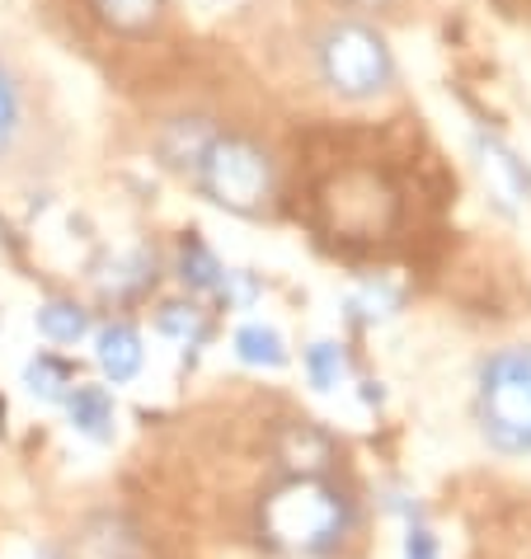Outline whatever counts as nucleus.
Listing matches in <instances>:
<instances>
[{
    "label": "nucleus",
    "mask_w": 531,
    "mask_h": 559,
    "mask_svg": "<svg viewBox=\"0 0 531 559\" xmlns=\"http://www.w3.org/2000/svg\"><path fill=\"white\" fill-rule=\"evenodd\" d=\"M263 532L273 536V546H283L292 555H324L349 532V503L324 479L302 475L269 493V503H263Z\"/></svg>",
    "instance_id": "nucleus-1"
},
{
    "label": "nucleus",
    "mask_w": 531,
    "mask_h": 559,
    "mask_svg": "<svg viewBox=\"0 0 531 559\" xmlns=\"http://www.w3.org/2000/svg\"><path fill=\"white\" fill-rule=\"evenodd\" d=\"M480 424L498 452H531V348H504L480 367Z\"/></svg>",
    "instance_id": "nucleus-2"
},
{
    "label": "nucleus",
    "mask_w": 531,
    "mask_h": 559,
    "mask_svg": "<svg viewBox=\"0 0 531 559\" xmlns=\"http://www.w3.org/2000/svg\"><path fill=\"white\" fill-rule=\"evenodd\" d=\"M193 169H198L202 193L231 212H255L273 189L269 155L255 142H245V136H212Z\"/></svg>",
    "instance_id": "nucleus-3"
},
{
    "label": "nucleus",
    "mask_w": 531,
    "mask_h": 559,
    "mask_svg": "<svg viewBox=\"0 0 531 559\" xmlns=\"http://www.w3.org/2000/svg\"><path fill=\"white\" fill-rule=\"evenodd\" d=\"M320 212L334 236L371 240L396 226V193L371 169H343L320 189Z\"/></svg>",
    "instance_id": "nucleus-4"
},
{
    "label": "nucleus",
    "mask_w": 531,
    "mask_h": 559,
    "mask_svg": "<svg viewBox=\"0 0 531 559\" xmlns=\"http://www.w3.org/2000/svg\"><path fill=\"white\" fill-rule=\"evenodd\" d=\"M320 71L339 95L367 99L390 85V52L367 24H334L320 38Z\"/></svg>",
    "instance_id": "nucleus-5"
},
{
    "label": "nucleus",
    "mask_w": 531,
    "mask_h": 559,
    "mask_svg": "<svg viewBox=\"0 0 531 559\" xmlns=\"http://www.w3.org/2000/svg\"><path fill=\"white\" fill-rule=\"evenodd\" d=\"M67 418L75 432H85V438L95 442H108L114 438V424H118V409H114V395L104 391V385H71L67 395Z\"/></svg>",
    "instance_id": "nucleus-6"
},
{
    "label": "nucleus",
    "mask_w": 531,
    "mask_h": 559,
    "mask_svg": "<svg viewBox=\"0 0 531 559\" xmlns=\"http://www.w3.org/2000/svg\"><path fill=\"white\" fill-rule=\"evenodd\" d=\"M95 357H99L108 381H132L137 371H142V334H137L132 324H104Z\"/></svg>",
    "instance_id": "nucleus-7"
},
{
    "label": "nucleus",
    "mask_w": 531,
    "mask_h": 559,
    "mask_svg": "<svg viewBox=\"0 0 531 559\" xmlns=\"http://www.w3.org/2000/svg\"><path fill=\"white\" fill-rule=\"evenodd\" d=\"M236 357L249 367H283L287 344H283L278 330H269V324H240L236 330Z\"/></svg>",
    "instance_id": "nucleus-8"
},
{
    "label": "nucleus",
    "mask_w": 531,
    "mask_h": 559,
    "mask_svg": "<svg viewBox=\"0 0 531 559\" xmlns=\"http://www.w3.org/2000/svg\"><path fill=\"white\" fill-rule=\"evenodd\" d=\"M95 14L118 34H146L161 20V0H90Z\"/></svg>",
    "instance_id": "nucleus-9"
},
{
    "label": "nucleus",
    "mask_w": 531,
    "mask_h": 559,
    "mask_svg": "<svg viewBox=\"0 0 531 559\" xmlns=\"http://www.w3.org/2000/svg\"><path fill=\"white\" fill-rule=\"evenodd\" d=\"M38 330H43V338H52V344H75V338L90 334V310L75 301H48L38 310Z\"/></svg>",
    "instance_id": "nucleus-10"
},
{
    "label": "nucleus",
    "mask_w": 531,
    "mask_h": 559,
    "mask_svg": "<svg viewBox=\"0 0 531 559\" xmlns=\"http://www.w3.org/2000/svg\"><path fill=\"white\" fill-rule=\"evenodd\" d=\"M24 385H28L34 395H43V400H67V395H71V385H75V371L61 362V357L38 353L34 362L24 367Z\"/></svg>",
    "instance_id": "nucleus-11"
},
{
    "label": "nucleus",
    "mask_w": 531,
    "mask_h": 559,
    "mask_svg": "<svg viewBox=\"0 0 531 559\" xmlns=\"http://www.w3.org/2000/svg\"><path fill=\"white\" fill-rule=\"evenodd\" d=\"M179 269H184V283H189L193 292H222V283H226V269L216 263V254L202 240H184Z\"/></svg>",
    "instance_id": "nucleus-12"
},
{
    "label": "nucleus",
    "mask_w": 531,
    "mask_h": 559,
    "mask_svg": "<svg viewBox=\"0 0 531 559\" xmlns=\"http://www.w3.org/2000/svg\"><path fill=\"white\" fill-rule=\"evenodd\" d=\"M306 371H310V385L316 391H334L343 381V348L339 344H316L306 353Z\"/></svg>",
    "instance_id": "nucleus-13"
},
{
    "label": "nucleus",
    "mask_w": 531,
    "mask_h": 559,
    "mask_svg": "<svg viewBox=\"0 0 531 559\" xmlns=\"http://www.w3.org/2000/svg\"><path fill=\"white\" fill-rule=\"evenodd\" d=\"M296 456H316V465H324L330 461V442H324L310 424H292L287 438H283V461L296 465Z\"/></svg>",
    "instance_id": "nucleus-14"
},
{
    "label": "nucleus",
    "mask_w": 531,
    "mask_h": 559,
    "mask_svg": "<svg viewBox=\"0 0 531 559\" xmlns=\"http://www.w3.org/2000/svg\"><path fill=\"white\" fill-rule=\"evenodd\" d=\"M161 330L169 338H179V344H202L208 324H202V310H193V306H165L161 310Z\"/></svg>",
    "instance_id": "nucleus-15"
},
{
    "label": "nucleus",
    "mask_w": 531,
    "mask_h": 559,
    "mask_svg": "<svg viewBox=\"0 0 531 559\" xmlns=\"http://www.w3.org/2000/svg\"><path fill=\"white\" fill-rule=\"evenodd\" d=\"M14 136H20V90L0 71V155L14 146Z\"/></svg>",
    "instance_id": "nucleus-16"
},
{
    "label": "nucleus",
    "mask_w": 531,
    "mask_h": 559,
    "mask_svg": "<svg viewBox=\"0 0 531 559\" xmlns=\"http://www.w3.org/2000/svg\"><path fill=\"white\" fill-rule=\"evenodd\" d=\"M404 559H442V546H437L433 526L410 522V532H404Z\"/></svg>",
    "instance_id": "nucleus-17"
}]
</instances>
